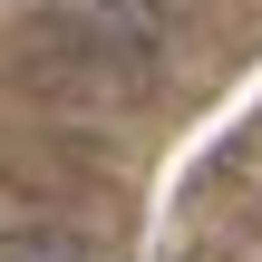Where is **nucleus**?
I'll list each match as a JSON object with an SVG mask.
<instances>
[{
  "mask_svg": "<svg viewBox=\"0 0 262 262\" xmlns=\"http://www.w3.org/2000/svg\"><path fill=\"white\" fill-rule=\"evenodd\" d=\"M0 262H97V253L68 224H19V233H0Z\"/></svg>",
  "mask_w": 262,
  "mask_h": 262,
  "instance_id": "nucleus-1",
  "label": "nucleus"
}]
</instances>
